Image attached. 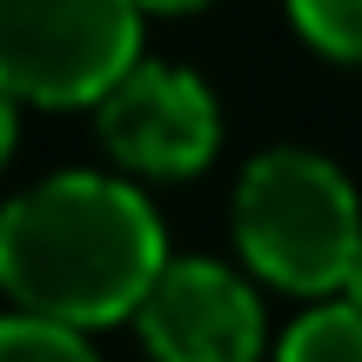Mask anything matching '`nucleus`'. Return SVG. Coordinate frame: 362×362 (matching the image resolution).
<instances>
[{
  "mask_svg": "<svg viewBox=\"0 0 362 362\" xmlns=\"http://www.w3.org/2000/svg\"><path fill=\"white\" fill-rule=\"evenodd\" d=\"M161 262V221L128 181L54 175L0 208V288L13 309L61 315L74 329L121 322L141 309Z\"/></svg>",
  "mask_w": 362,
  "mask_h": 362,
  "instance_id": "f257e3e1",
  "label": "nucleus"
},
{
  "mask_svg": "<svg viewBox=\"0 0 362 362\" xmlns=\"http://www.w3.org/2000/svg\"><path fill=\"white\" fill-rule=\"evenodd\" d=\"M235 242L248 269L288 296L349 288L362 255V202L336 161L309 148H269L235 188Z\"/></svg>",
  "mask_w": 362,
  "mask_h": 362,
  "instance_id": "f03ea898",
  "label": "nucleus"
},
{
  "mask_svg": "<svg viewBox=\"0 0 362 362\" xmlns=\"http://www.w3.org/2000/svg\"><path fill=\"white\" fill-rule=\"evenodd\" d=\"M141 0H0V81L40 107H88L141 61Z\"/></svg>",
  "mask_w": 362,
  "mask_h": 362,
  "instance_id": "7ed1b4c3",
  "label": "nucleus"
},
{
  "mask_svg": "<svg viewBox=\"0 0 362 362\" xmlns=\"http://www.w3.org/2000/svg\"><path fill=\"white\" fill-rule=\"evenodd\" d=\"M94 128H101V148L121 168L148 181H188L221 148V115H215L208 81L175 61H134L94 101Z\"/></svg>",
  "mask_w": 362,
  "mask_h": 362,
  "instance_id": "20e7f679",
  "label": "nucleus"
},
{
  "mask_svg": "<svg viewBox=\"0 0 362 362\" xmlns=\"http://www.w3.org/2000/svg\"><path fill=\"white\" fill-rule=\"evenodd\" d=\"M134 329L168 362H248L262 349V302L221 262H161Z\"/></svg>",
  "mask_w": 362,
  "mask_h": 362,
  "instance_id": "39448f33",
  "label": "nucleus"
},
{
  "mask_svg": "<svg viewBox=\"0 0 362 362\" xmlns=\"http://www.w3.org/2000/svg\"><path fill=\"white\" fill-rule=\"evenodd\" d=\"M288 362H362V302L356 296H329L315 309L296 315V329L282 336Z\"/></svg>",
  "mask_w": 362,
  "mask_h": 362,
  "instance_id": "423d86ee",
  "label": "nucleus"
},
{
  "mask_svg": "<svg viewBox=\"0 0 362 362\" xmlns=\"http://www.w3.org/2000/svg\"><path fill=\"white\" fill-rule=\"evenodd\" d=\"M81 356H88V336L61 315H40V309L0 315V362H81Z\"/></svg>",
  "mask_w": 362,
  "mask_h": 362,
  "instance_id": "0eeeda50",
  "label": "nucleus"
},
{
  "mask_svg": "<svg viewBox=\"0 0 362 362\" xmlns=\"http://www.w3.org/2000/svg\"><path fill=\"white\" fill-rule=\"evenodd\" d=\"M288 21L315 54L362 67V0H288Z\"/></svg>",
  "mask_w": 362,
  "mask_h": 362,
  "instance_id": "6e6552de",
  "label": "nucleus"
},
{
  "mask_svg": "<svg viewBox=\"0 0 362 362\" xmlns=\"http://www.w3.org/2000/svg\"><path fill=\"white\" fill-rule=\"evenodd\" d=\"M13 107H21V94L0 81V168H7V155H13Z\"/></svg>",
  "mask_w": 362,
  "mask_h": 362,
  "instance_id": "1a4fd4ad",
  "label": "nucleus"
},
{
  "mask_svg": "<svg viewBox=\"0 0 362 362\" xmlns=\"http://www.w3.org/2000/svg\"><path fill=\"white\" fill-rule=\"evenodd\" d=\"M208 7V0H141V13H194Z\"/></svg>",
  "mask_w": 362,
  "mask_h": 362,
  "instance_id": "9d476101",
  "label": "nucleus"
},
{
  "mask_svg": "<svg viewBox=\"0 0 362 362\" xmlns=\"http://www.w3.org/2000/svg\"><path fill=\"white\" fill-rule=\"evenodd\" d=\"M349 296L362 302V255H356V275H349Z\"/></svg>",
  "mask_w": 362,
  "mask_h": 362,
  "instance_id": "9b49d317",
  "label": "nucleus"
}]
</instances>
